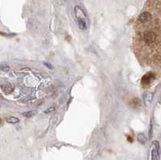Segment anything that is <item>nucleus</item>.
I'll list each match as a JSON object with an SVG mask.
<instances>
[{
    "instance_id": "9b49d317",
    "label": "nucleus",
    "mask_w": 161,
    "mask_h": 160,
    "mask_svg": "<svg viewBox=\"0 0 161 160\" xmlns=\"http://www.w3.org/2000/svg\"><path fill=\"white\" fill-rule=\"evenodd\" d=\"M54 110H55V108H54V107H50V108H48V109L44 111V113H50V112L54 111Z\"/></svg>"
},
{
    "instance_id": "20e7f679",
    "label": "nucleus",
    "mask_w": 161,
    "mask_h": 160,
    "mask_svg": "<svg viewBox=\"0 0 161 160\" xmlns=\"http://www.w3.org/2000/svg\"><path fill=\"white\" fill-rule=\"evenodd\" d=\"M129 105L133 109H137L139 107H140L141 106V101H140V99L138 98H134L133 99H131L129 102Z\"/></svg>"
},
{
    "instance_id": "ddd939ff",
    "label": "nucleus",
    "mask_w": 161,
    "mask_h": 160,
    "mask_svg": "<svg viewBox=\"0 0 161 160\" xmlns=\"http://www.w3.org/2000/svg\"><path fill=\"white\" fill-rule=\"evenodd\" d=\"M1 70L3 71V72H7L8 70H9V66H2V68H1Z\"/></svg>"
},
{
    "instance_id": "9d476101",
    "label": "nucleus",
    "mask_w": 161,
    "mask_h": 160,
    "mask_svg": "<svg viewBox=\"0 0 161 160\" xmlns=\"http://www.w3.org/2000/svg\"><path fill=\"white\" fill-rule=\"evenodd\" d=\"M4 92H7V93H9L10 91H12V86H11V84H7L5 85V89H3Z\"/></svg>"
},
{
    "instance_id": "423d86ee",
    "label": "nucleus",
    "mask_w": 161,
    "mask_h": 160,
    "mask_svg": "<svg viewBox=\"0 0 161 160\" xmlns=\"http://www.w3.org/2000/svg\"><path fill=\"white\" fill-rule=\"evenodd\" d=\"M154 94L151 93H147L144 95V102H145L146 105H149L151 102H152V99H153Z\"/></svg>"
},
{
    "instance_id": "f8f14e48",
    "label": "nucleus",
    "mask_w": 161,
    "mask_h": 160,
    "mask_svg": "<svg viewBox=\"0 0 161 160\" xmlns=\"http://www.w3.org/2000/svg\"><path fill=\"white\" fill-rule=\"evenodd\" d=\"M152 136V125L151 124L149 126V134H148V138H151Z\"/></svg>"
},
{
    "instance_id": "0eeeda50",
    "label": "nucleus",
    "mask_w": 161,
    "mask_h": 160,
    "mask_svg": "<svg viewBox=\"0 0 161 160\" xmlns=\"http://www.w3.org/2000/svg\"><path fill=\"white\" fill-rule=\"evenodd\" d=\"M137 140L139 142H140L142 144H144L147 142V138L143 134H139L137 136Z\"/></svg>"
},
{
    "instance_id": "39448f33",
    "label": "nucleus",
    "mask_w": 161,
    "mask_h": 160,
    "mask_svg": "<svg viewBox=\"0 0 161 160\" xmlns=\"http://www.w3.org/2000/svg\"><path fill=\"white\" fill-rule=\"evenodd\" d=\"M77 24H78V27L80 29L82 30H85L86 28V20L82 17H77Z\"/></svg>"
},
{
    "instance_id": "f257e3e1",
    "label": "nucleus",
    "mask_w": 161,
    "mask_h": 160,
    "mask_svg": "<svg viewBox=\"0 0 161 160\" xmlns=\"http://www.w3.org/2000/svg\"><path fill=\"white\" fill-rule=\"evenodd\" d=\"M156 34L151 31H147L141 33V39L142 43H144L147 46H151L156 43Z\"/></svg>"
},
{
    "instance_id": "4468645a",
    "label": "nucleus",
    "mask_w": 161,
    "mask_h": 160,
    "mask_svg": "<svg viewBox=\"0 0 161 160\" xmlns=\"http://www.w3.org/2000/svg\"><path fill=\"white\" fill-rule=\"evenodd\" d=\"M43 64H45V65H46L47 67H48L49 68H52V66H50V64H48V63H43Z\"/></svg>"
},
{
    "instance_id": "f03ea898",
    "label": "nucleus",
    "mask_w": 161,
    "mask_h": 160,
    "mask_svg": "<svg viewBox=\"0 0 161 160\" xmlns=\"http://www.w3.org/2000/svg\"><path fill=\"white\" fill-rule=\"evenodd\" d=\"M151 19H152L151 14L148 12H144L139 16V17H138V22L139 24H145L149 23L150 21L151 20Z\"/></svg>"
},
{
    "instance_id": "1a4fd4ad",
    "label": "nucleus",
    "mask_w": 161,
    "mask_h": 160,
    "mask_svg": "<svg viewBox=\"0 0 161 160\" xmlns=\"http://www.w3.org/2000/svg\"><path fill=\"white\" fill-rule=\"evenodd\" d=\"M23 115L26 117H31L34 115V112H32V111H28V112H25V113H23Z\"/></svg>"
},
{
    "instance_id": "6e6552de",
    "label": "nucleus",
    "mask_w": 161,
    "mask_h": 160,
    "mask_svg": "<svg viewBox=\"0 0 161 160\" xmlns=\"http://www.w3.org/2000/svg\"><path fill=\"white\" fill-rule=\"evenodd\" d=\"M6 120H7V121L8 123H10V124H16V123L20 122V119L16 117H7Z\"/></svg>"
},
{
    "instance_id": "7ed1b4c3",
    "label": "nucleus",
    "mask_w": 161,
    "mask_h": 160,
    "mask_svg": "<svg viewBox=\"0 0 161 160\" xmlns=\"http://www.w3.org/2000/svg\"><path fill=\"white\" fill-rule=\"evenodd\" d=\"M160 144L158 141L154 142V147L151 151V160H159L160 159Z\"/></svg>"
}]
</instances>
